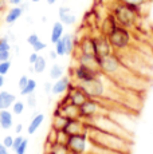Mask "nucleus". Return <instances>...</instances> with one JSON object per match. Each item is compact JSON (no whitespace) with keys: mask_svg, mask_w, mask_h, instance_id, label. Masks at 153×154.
Returning a JSON list of instances; mask_svg holds the SVG:
<instances>
[{"mask_svg":"<svg viewBox=\"0 0 153 154\" xmlns=\"http://www.w3.org/2000/svg\"><path fill=\"white\" fill-rule=\"evenodd\" d=\"M118 22H117V19H116V16H114L113 14H109L106 17H105V20H104V23H102V27H101V34H104V35H108V34H110L111 31H113L116 27H118Z\"/></svg>","mask_w":153,"mask_h":154,"instance_id":"19","label":"nucleus"},{"mask_svg":"<svg viewBox=\"0 0 153 154\" xmlns=\"http://www.w3.org/2000/svg\"><path fill=\"white\" fill-rule=\"evenodd\" d=\"M99 70L102 71V74L106 76H110V78H122L123 76V71L128 70L125 67V64L122 63L121 58L113 52L110 55H106V56H102L101 60H99Z\"/></svg>","mask_w":153,"mask_h":154,"instance_id":"4","label":"nucleus"},{"mask_svg":"<svg viewBox=\"0 0 153 154\" xmlns=\"http://www.w3.org/2000/svg\"><path fill=\"white\" fill-rule=\"evenodd\" d=\"M27 147H28V140H27V138H24L23 142L16 147L15 150H14V152H15V154H26V152H27Z\"/></svg>","mask_w":153,"mask_h":154,"instance_id":"32","label":"nucleus"},{"mask_svg":"<svg viewBox=\"0 0 153 154\" xmlns=\"http://www.w3.org/2000/svg\"><path fill=\"white\" fill-rule=\"evenodd\" d=\"M101 109H102V105L99 103L98 99L87 98L78 107V118H81L82 121H89L92 118L97 117V115L102 114Z\"/></svg>","mask_w":153,"mask_h":154,"instance_id":"8","label":"nucleus"},{"mask_svg":"<svg viewBox=\"0 0 153 154\" xmlns=\"http://www.w3.org/2000/svg\"><path fill=\"white\" fill-rule=\"evenodd\" d=\"M54 46H55L54 50L57 51L58 56H66V48H64V44H63V40H62V38L54 44Z\"/></svg>","mask_w":153,"mask_h":154,"instance_id":"29","label":"nucleus"},{"mask_svg":"<svg viewBox=\"0 0 153 154\" xmlns=\"http://www.w3.org/2000/svg\"><path fill=\"white\" fill-rule=\"evenodd\" d=\"M23 140H24V137L20 134H16V137H14V143H12V150H15L17 146H19L20 143L23 142Z\"/></svg>","mask_w":153,"mask_h":154,"instance_id":"38","label":"nucleus"},{"mask_svg":"<svg viewBox=\"0 0 153 154\" xmlns=\"http://www.w3.org/2000/svg\"><path fill=\"white\" fill-rule=\"evenodd\" d=\"M51 87H52V83H51V82H47L46 86H45V88H46V93L51 94Z\"/></svg>","mask_w":153,"mask_h":154,"instance_id":"46","label":"nucleus"},{"mask_svg":"<svg viewBox=\"0 0 153 154\" xmlns=\"http://www.w3.org/2000/svg\"><path fill=\"white\" fill-rule=\"evenodd\" d=\"M95 39V51H97V56H106V55H110L114 52L113 47H111L110 42H109L108 36L104 34L98 35V36H94Z\"/></svg>","mask_w":153,"mask_h":154,"instance_id":"11","label":"nucleus"},{"mask_svg":"<svg viewBox=\"0 0 153 154\" xmlns=\"http://www.w3.org/2000/svg\"><path fill=\"white\" fill-rule=\"evenodd\" d=\"M66 95H67V98H69V102L73 103V105L76 106V107H79L85 100L89 98L87 94L82 90L81 86L78 83H73V82L69 86V90L66 91Z\"/></svg>","mask_w":153,"mask_h":154,"instance_id":"10","label":"nucleus"},{"mask_svg":"<svg viewBox=\"0 0 153 154\" xmlns=\"http://www.w3.org/2000/svg\"><path fill=\"white\" fill-rule=\"evenodd\" d=\"M2 51H11V43L7 38H0V52Z\"/></svg>","mask_w":153,"mask_h":154,"instance_id":"33","label":"nucleus"},{"mask_svg":"<svg viewBox=\"0 0 153 154\" xmlns=\"http://www.w3.org/2000/svg\"><path fill=\"white\" fill-rule=\"evenodd\" d=\"M11 70V60L0 62V75H7Z\"/></svg>","mask_w":153,"mask_h":154,"instance_id":"31","label":"nucleus"},{"mask_svg":"<svg viewBox=\"0 0 153 154\" xmlns=\"http://www.w3.org/2000/svg\"><path fill=\"white\" fill-rule=\"evenodd\" d=\"M5 83V79H4V75H0V90H2V87L4 86Z\"/></svg>","mask_w":153,"mask_h":154,"instance_id":"48","label":"nucleus"},{"mask_svg":"<svg viewBox=\"0 0 153 154\" xmlns=\"http://www.w3.org/2000/svg\"><path fill=\"white\" fill-rule=\"evenodd\" d=\"M38 58H39V52H35V51H32L30 56H28V63L30 64H34L35 62L38 60Z\"/></svg>","mask_w":153,"mask_h":154,"instance_id":"40","label":"nucleus"},{"mask_svg":"<svg viewBox=\"0 0 153 154\" xmlns=\"http://www.w3.org/2000/svg\"><path fill=\"white\" fill-rule=\"evenodd\" d=\"M85 130H86V126H85V122L81 119V118H69L66 125L63 127V131L66 133L67 135L86 133Z\"/></svg>","mask_w":153,"mask_h":154,"instance_id":"12","label":"nucleus"},{"mask_svg":"<svg viewBox=\"0 0 153 154\" xmlns=\"http://www.w3.org/2000/svg\"><path fill=\"white\" fill-rule=\"evenodd\" d=\"M71 83L69 76H62V78L57 79V81L52 83L51 87V94L52 95H63L67 90H69V86Z\"/></svg>","mask_w":153,"mask_h":154,"instance_id":"16","label":"nucleus"},{"mask_svg":"<svg viewBox=\"0 0 153 154\" xmlns=\"http://www.w3.org/2000/svg\"><path fill=\"white\" fill-rule=\"evenodd\" d=\"M63 35H64V24L58 20V22H55L52 24L51 32H50V40H51L52 44H55Z\"/></svg>","mask_w":153,"mask_h":154,"instance_id":"21","label":"nucleus"},{"mask_svg":"<svg viewBox=\"0 0 153 154\" xmlns=\"http://www.w3.org/2000/svg\"><path fill=\"white\" fill-rule=\"evenodd\" d=\"M48 58L51 59V60H55V59L58 58L57 51H55V50H50V51H48Z\"/></svg>","mask_w":153,"mask_h":154,"instance_id":"43","label":"nucleus"},{"mask_svg":"<svg viewBox=\"0 0 153 154\" xmlns=\"http://www.w3.org/2000/svg\"><path fill=\"white\" fill-rule=\"evenodd\" d=\"M24 109H26V103H23V100H15L12 105V114L15 115H22L24 112Z\"/></svg>","mask_w":153,"mask_h":154,"instance_id":"28","label":"nucleus"},{"mask_svg":"<svg viewBox=\"0 0 153 154\" xmlns=\"http://www.w3.org/2000/svg\"><path fill=\"white\" fill-rule=\"evenodd\" d=\"M62 40H63L64 48H66V56L71 55L75 51V47H76V40L74 39V36L71 34H64L62 36Z\"/></svg>","mask_w":153,"mask_h":154,"instance_id":"24","label":"nucleus"},{"mask_svg":"<svg viewBox=\"0 0 153 154\" xmlns=\"http://www.w3.org/2000/svg\"><path fill=\"white\" fill-rule=\"evenodd\" d=\"M8 2H10V4H12V5H19V4H22L23 0H8Z\"/></svg>","mask_w":153,"mask_h":154,"instance_id":"47","label":"nucleus"},{"mask_svg":"<svg viewBox=\"0 0 153 154\" xmlns=\"http://www.w3.org/2000/svg\"><path fill=\"white\" fill-rule=\"evenodd\" d=\"M58 16H59V22H62L64 26H74L76 23V15L73 12L70 7L62 5L58 11Z\"/></svg>","mask_w":153,"mask_h":154,"instance_id":"15","label":"nucleus"},{"mask_svg":"<svg viewBox=\"0 0 153 154\" xmlns=\"http://www.w3.org/2000/svg\"><path fill=\"white\" fill-rule=\"evenodd\" d=\"M31 66H32V70H34L35 74H42V72H45V70L47 67V60H46L45 56L39 55L38 60L35 62L34 64H31Z\"/></svg>","mask_w":153,"mask_h":154,"instance_id":"26","label":"nucleus"},{"mask_svg":"<svg viewBox=\"0 0 153 154\" xmlns=\"http://www.w3.org/2000/svg\"><path fill=\"white\" fill-rule=\"evenodd\" d=\"M0 137H2V134H0Z\"/></svg>","mask_w":153,"mask_h":154,"instance_id":"53","label":"nucleus"},{"mask_svg":"<svg viewBox=\"0 0 153 154\" xmlns=\"http://www.w3.org/2000/svg\"><path fill=\"white\" fill-rule=\"evenodd\" d=\"M31 2H32V3H39L40 0H31Z\"/></svg>","mask_w":153,"mask_h":154,"instance_id":"50","label":"nucleus"},{"mask_svg":"<svg viewBox=\"0 0 153 154\" xmlns=\"http://www.w3.org/2000/svg\"><path fill=\"white\" fill-rule=\"evenodd\" d=\"M16 100V95L10 91H0V110H7L12 107L14 102Z\"/></svg>","mask_w":153,"mask_h":154,"instance_id":"18","label":"nucleus"},{"mask_svg":"<svg viewBox=\"0 0 153 154\" xmlns=\"http://www.w3.org/2000/svg\"><path fill=\"white\" fill-rule=\"evenodd\" d=\"M3 145H4L5 147H8V149H12V143H14V137L12 135H5L4 138H3Z\"/></svg>","mask_w":153,"mask_h":154,"instance_id":"35","label":"nucleus"},{"mask_svg":"<svg viewBox=\"0 0 153 154\" xmlns=\"http://www.w3.org/2000/svg\"><path fill=\"white\" fill-rule=\"evenodd\" d=\"M66 145L69 147L70 154H87V152H89V145H90L87 133L69 135Z\"/></svg>","mask_w":153,"mask_h":154,"instance_id":"6","label":"nucleus"},{"mask_svg":"<svg viewBox=\"0 0 153 154\" xmlns=\"http://www.w3.org/2000/svg\"><path fill=\"white\" fill-rule=\"evenodd\" d=\"M23 14H24V10H23L20 5H12V8H10L7 15H5L4 22L7 23L8 26H12L23 16Z\"/></svg>","mask_w":153,"mask_h":154,"instance_id":"17","label":"nucleus"},{"mask_svg":"<svg viewBox=\"0 0 153 154\" xmlns=\"http://www.w3.org/2000/svg\"><path fill=\"white\" fill-rule=\"evenodd\" d=\"M14 126V117L12 111L7 110H0V127L3 130H10Z\"/></svg>","mask_w":153,"mask_h":154,"instance_id":"20","label":"nucleus"},{"mask_svg":"<svg viewBox=\"0 0 153 154\" xmlns=\"http://www.w3.org/2000/svg\"><path fill=\"white\" fill-rule=\"evenodd\" d=\"M8 4H10L8 0H0V12H3V11L8 7Z\"/></svg>","mask_w":153,"mask_h":154,"instance_id":"42","label":"nucleus"},{"mask_svg":"<svg viewBox=\"0 0 153 154\" xmlns=\"http://www.w3.org/2000/svg\"><path fill=\"white\" fill-rule=\"evenodd\" d=\"M99 60H101V56L78 51V56H76V63L78 64H85V66L94 67V69H99Z\"/></svg>","mask_w":153,"mask_h":154,"instance_id":"14","label":"nucleus"},{"mask_svg":"<svg viewBox=\"0 0 153 154\" xmlns=\"http://www.w3.org/2000/svg\"><path fill=\"white\" fill-rule=\"evenodd\" d=\"M116 2H121V0H116Z\"/></svg>","mask_w":153,"mask_h":154,"instance_id":"52","label":"nucleus"},{"mask_svg":"<svg viewBox=\"0 0 153 154\" xmlns=\"http://www.w3.org/2000/svg\"><path fill=\"white\" fill-rule=\"evenodd\" d=\"M46 3H47L48 5H54L55 3H57V0H46Z\"/></svg>","mask_w":153,"mask_h":154,"instance_id":"49","label":"nucleus"},{"mask_svg":"<svg viewBox=\"0 0 153 154\" xmlns=\"http://www.w3.org/2000/svg\"><path fill=\"white\" fill-rule=\"evenodd\" d=\"M26 105H27L30 109H35V107H36V105H38V99H36V95H35V93L28 94V95H27V100H26Z\"/></svg>","mask_w":153,"mask_h":154,"instance_id":"30","label":"nucleus"},{"mask_svg":"<svg viewBox=\"0 0 153 154\" xmlns=\"http://www.w3.org/2000/svg\"><path fill=\"white\" fill-rule=\"evenodd\" d=\"M28 76L27 75H22L19 78V82H17V87H19V90H23V88L26 87V85L28 83Z\"/></svg>","mask_w":153,"mask_h":154,"instance_id":"36","label":"nucleus"},{"mask_svg":"<svg viewBox=\"0 0 153 154\" xmlns=\"http://www.w3.org/2000/svg\"><path fill=\"white\" fill-rule=\"evenodd\" d=\"M0 154H10V152H8V147H5L3 143H0Z\"/></svg>","mask_w":153,"mask_h":154,"instance_id":"44","label":"nucleus"},{"mask_svg":"<svg viewBox=\"0 0 153 154\" xmlns=\"http://www.w3.org/2000/svg\"><path fill=\"white\" fill-rule=\"evenodd\" d=\"M67 119H69V118H66L64 115H62L61 112H58V111H55V110H54L51 129L57 130V131H61V130H63V127H64V125H66Z\"/></svg>","mask_w":153,"mask_h":154,"instance_id":"23","label":"nucleus"},{"mask_svg":"<svg viewBox=\"0 0 153 154\" xmlns=\"http://www.w3.org/2000/svg\"><path fill=\"white\" fill-rule=\"evenodd\" d=\"M46 154H54V153H52V152H51V150H50V152H47Z\"/></svg>","mask_w":153,"mask_h":154,"instance_id":"51","label":"nucleus"},{"mask_svg":"<svg viewBox=\"0 0 153 154\" xmlns=\"http://www.w3.org/2000/svg\"><path fill=\"white\" fill-rule=\"evenodd\" d=\"M99 75H102V71L99 69H94V67L85 66V64H76L73 69V76L75 79V83L89 82Z\"/></svg>","mask_w":153,"mask_h":154,"instance_id":"9","label":"nucleus"},{"mask_svg":"<svg viewBox=\"0 0 153 154\" xmlns=\"http://www.w3.org/2000/svg\"><path fill=\"white\" fill-rule=\"evenodd\" d=\"M11 59V51H2L0 52V62H5Z\"/></svg>","mask_w":153,"mask_h":154,"instance_id":"41","label":"nucleus"},{"mask_svg":"<svg viewBox=\"0 0 153 154\" xmlns=\"http://www.w3.org/2000/svg\"><path fill=\"white\" fill-rule=\"evenodd\" d=\"M85 122L98 127V129L105 130V131L114 133V134H118V135H121V137H125V138H129V140H130V133H129L120 122H117L114 118H111L110 115H108V114H104V112L92 118V119H89V121H85Z\"/></svg>","mask_w":153,"mask_h":154,"instance_id":"3","label":"nucleus"},{"mask_svg":"<svg viewBox=\"0 0 153 154\" xmlns=\"http://www.w3.org/2000/svg\"><path fill=\"white\" fill-rule=\"evenodd\" d=\"M102 76H104V74L92 79V81H89V82H83V83H78V85L81 86L82 90L87 94L89 98H95V99L105 98L106 86H105V82L102 81Z\"/></svg>","mask_w":153,"mask_h":154,"instance_id":"7","label":"nucleus"},{"mask_svg":"<svg viewBox=\"0 0 153 154\" xmlns=\"http://www.w3.org/2000/svg\"><path fill=\"white\" fill-rule=\"evenodd\" d=\"M36 81L35 79H28V83L26 85V87L23 88V90H20V95L22 97H27L28 94H32L35 93V90H36Z\"/></svg>","mask_w":153,"mask_h":154,"instance_id":"27","label":"nucleus"},{"mask_svg":"<svg viewBox=\"0 0 153 154\" xmlns=\"http://www.w3.org/2000/svg\"><path fill=\"white\" fill-rule=\"evenodd\" d=\"M79 52H85V54H93L95 55V39L94 36H90V35H86L83 36L79 42H76V47Z\"/></svg>","mask_w":153,"mask_h":154,"instance_id":"13","label":"nucleus"},{"mask_svg":"<svg viewBox=\"0 0 153 154\" xmlns=\"http://www.w3.org/2000/svg\"><path fill=\"white\" fill-rule=\"evenodd\" d=\"M43 122H45V114L38 112L36 115H34V117H32V119H31V122H30V125L27 126V134L28 135L35 134V133L38 131V129L42 126Z\"/></svg>","mask_w":153,"mask_h":154,"instance_id":"22","label":"nucleus"},{"mask_svg":"<svg viewBox=\"0 0 153 154\" xmlns=\"http://www.w3.org/2000/svg\"><path fill=\"white\" fill-rule=\"evenodd\" d=\"M85 126H86L85 131L87 133L89 141L93 145H97V146H101V147H105V149L113 150V152H117V153H122V154L130 153L132 143L129 138L121 137V135L114 134V133L105 131V130L98 129V127L86 122H85Z\"/></svg>","mask_w":153,"mask_h":154,"instance_id":"1","label":"nucleus"},{"mask_svg":"<svg viewBox=\"0 0 153 154\" xmlns=\"http://www.w3.org/2000/svg\"><path fill=\"white\" fill-rule=\"evenodd\" d=\"M22 131H23V125H22V123H17V125H15V133H16V134H20Z\"/></svg>","mask_w":153,"mask_h":154,"instance_id":"45","label":"nucleus"},{"mask_svg":"<svg viewBox=\"0 0 153 154\" xmlns=\"http://www.w3.org/2000/svg\"><path fill=\"white\" fill-rule=\"evenodd\" d=\"M46 43L45 42H42V40H38L36 43L32 46V51H35V52H40V51H43V50L46 48Z\"/></svg>","mask_w":153,"mask_h":154,"instance_id":"34","label":"nucleus"},{"mask_svg":"<svg viewBox=\"0 0 153 154\" xmlns=\"http://www.w3.org/2000/svg\"><path fill=\"white\" fill-rule=\"evenodd\" d=\"M38 40H40V38H39V35H38V34H30V35L27 36V43L30 44L31 47L34 46V44L36 43Z\"/></svg>","mask_w":153,"mask_h":154,"instance_id":"37","label":"nucleus"},{"mask_svg":"<svg viewBox=\"0 0 153 154\" xmlns=\"http://www.w3.org/2000/svg\"><path fill=\"white\" fill-rule=\"evenodd\" d=\"M111 14L116 16L120 26L129 29L136 26L138 15L141 14V7H137V5H133V4H128V3L121 0V2L116 3Z\"/></svg>","mask_w":153,"mask_h":154,"instance_id":"2","label":"nucleus"},{"mask_svg":"<svg viewBox=\"0 0 153 154\" xmlns=\"http://www.w3.org/2000/svg\"><path fill=\"white\" fill-rule=\"evenodd\" d=\"M64 75V69L61 66V64L58 63H54L51 66V69H50V72H48V76L50 79H52V81H57V79L62 78V76Z\"/></svg>","mask_w":153,"mask_h":154,"instance_id":"25","label":"nucleus"},{"mask_svg":"<svg viewBox=\"0 0 153 154\" xmlns=\"http://www.w3.org/2000/svg\"><path fill=\"white\" fill-rule=\"evenodd\" d=\"M106 36H108L109 42H110L114 51H122V50L128 48L129 44H130V40H132L130 31H129L128 28L122 27V26L116 27L110 34H108Z\"/></svg>","mask_w":153,"mask_h":154,"instance_id":"5","label":"nucleus"},{"mask_svg":"<svg viewBox=\"0 0 153 154\" xmlns=\"http://www.w3.org/2000/svg\"><path fill=\"white\" fill-rule=\"evenodd\" d=\"M122 2L128 3V4L137 5V7H142L144 4H146V2H148V0H122Z\"/></svg>","mask_w":153,"mask_h":154,"instance_id":"39","label":"nucleus"}]
</instances>
